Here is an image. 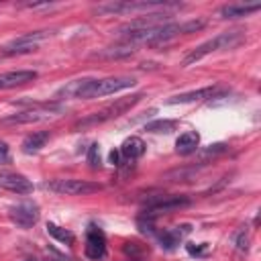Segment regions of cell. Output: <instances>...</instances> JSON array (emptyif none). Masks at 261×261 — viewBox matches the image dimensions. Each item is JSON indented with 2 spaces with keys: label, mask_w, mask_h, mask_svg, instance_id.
I'll list each match as a JSON object with an SVG mask.
<instances>
[{
  "label": "cell",
  "mask_w": 261,
  "mask_h": 261,
  "mask_svg": "<svg viewBox=\"0 0 261 261\" xmlns=\"http://www.w3.org/2000/svg\"><path fill=\"white\" fill-rule=\"evenodd\" d=\"M137 84V80L133 75H108V77H100V80H73L69 84H65L63 88L57 90V98L65 96V98H102V96H110L122 90H128Z\"/></svg>",
  "instance_id": "cell-1"
},
{
  "label": "cell",
  "mask_w": 261,
  "mask_h": 261,
  "mask_svg": "<svg viewBox=\"0 0 261 261\" xmlns=\"http://www.w3.org/2000/svg\"><path fill=\"white\" fill-rule=\"evenodd\" d=\"M206 24V20L202 18H194V20H188V22H163V24H157V27H151V29H141V31H130V33H124L120 35L124 41L130 43H147V45H157V43H165L177 35H184V33H194V31H200L202 27Z\"/></svg>",
  "instance_id": "cell-2"
},
{
  "label": "cell",
  "mask_w": 261,
  "mask_h": 261,
  "mask_svg": "<svg viewBox=\"0 0 261 261\" xmlns=\"http://www.w3.org/2000/svg\"><path fill=\"white\" fill-rule=\"evenodd\" d=\"M181 4L177 2H165V0H143V2H106V4H98L94 10L98 14L104 16H112V14H149V12H169L179 8Z\"/></svg>",
  "instance_id": "cell-3"
},
{
  "label": "cell",
  "mask_w": 261,
  "mask_h": 261,
  "mask_svg": "<svg viewBox=\"0 0 261 261\" xmlns=\"http://www.w3.org/2000/svg\"><path fill=\"white\" fill-rule=\"evenodd\" d=\"M243 39H245L243 31H226V33H220V35H216V37L204 41V43L198 45L196 49H192V51L181 59V65L188 67V65H192V63L204 59V57L210 55V53L224 51V49H232V47H237Z\"/></svg>",
  "instance_id": "cell-4"
},
{
  "label": "cell",
  "mask_w": 261,
  "mask_h": 261,
  "mask_svg": "<svg viewBox=\"0 0 261 261\" xmlns=\"http://www.w3.org/2000/svg\"><path fill=\"white\" fill-rule=\"evenodd\" d=\"M141 98H145V94H133V96L116 98L112 104L104 106L102 110L92 112L90 116L82 118L73 128H75V130H77V128H88V126H96V124H102V122H106V120H112V118H116V116H120V114L128 112L137 102H141Z\"/></svg>",
  "instance_id": "cell-5"
},
{
  "label": "cell",
  "mask_w": 261,
  "mask_h": 261,
  "mask_svg": "<svg viewBox=\"0 0 261 261\" xmlns=\"http://www.w3.org/2000/svg\"><path fill=\"white\" fill-rule=\"evenodd\" d=\"M65 110L63 104L59 102H49V104H35L29 110L10 114L6 118H2V124H29V122H41V120H49L53 116H59Z\"/></svg>",
  "instance_id": "cell-6"
},
{
  "label": "cell",
  "mask_w": 261,
  "mask_h": 261,
  "mask_svg": "<svg viewBox=\"0 0 261 261\" xmlns=\"http://www.w3.org/2000/svg\"><path fill=\"white\" fill-rule=\"evenodd\" d=\"M47 188L55 194L61 196H86V194H94L100 192L102 186L96 181H88V179H75V177H57V179H49Z\"/></svg>",
  "instance_id": "cell-7"
},
{
  "label": "cell",
  "mask_w": 261,
  "mask_h": 261,
  "mask_svg": "<svg viewBox=\"0 0 261 261\" xmlns=\"http://www.w3.org/2000/svg\"><path fill=\"white\" fill-rule=\"evenodd\" d=\"M53 35V31H35V33H24L16 39H12L8 45H4L0 49V57H10V55H22V53H31L37 49V45L43 39H49Z\"/></svg>",
  "instance_id": "cell-8"
},
{
  "label": "cell",
  "mask_w": 261,
  "mask_h": 261,
  "mask_svg": "<svg viewBox=\"0 0 261 261\" xmlns=\"http://www.w3.org/2000/svg\"><path fill=\"white\" fill-rule=\"evenodd\" d=\"M190 202L192 200L188 196H153V198L147 200V204L143 208V216L155 218L161 212H171V210H177V208H186V206H190Z\"/></svg>",
  "instance_id": "cell-9"
},
{
  "label": "cell",
  "mask_w": 261,
  "mask_h": 261,
  "mask_svg": "<svg viewBox=\"0 0 261 261\" xmlns=\"http://www.w3.org/2000/svg\"><path fill=\"white\" fill-rule=\"evenodd\" d=\"M10 220L20 226V228H31L33 224H37L39 220V206L33 204V202H22V204H16L10 208L8 212Z\"/></svg>",
  "instance_id": "cell-10"
},
{
  "label": "cell",
  "mask_w": 261,
  "mask_h": 261,
  "mask_svg": "<svg viewBox=\"0 0 261 261\" xmlns=\"http://www.w3.org/2000/svg\"><path fill=\"white\" fill-rule=\"evenodd\" d=\"M104 255H106V237L100 226L90 224L86 228V257L98 261Z\"/></svg>",
  "instance_id": "cell-11"
},
{
  "label": "cell",
  "mask_w": 261,
  "mask_h": 261,
  "mask_svg": "<svg viewBox=\"0 0 261 261\" xmlns=\"http://www.w3.org/2000/svg\"><path fill=\"white\" fill-rule=\"evenodd\" d=\"M0 188L14 192V194H31L33 181L16 171H0Z\"/></svg>",
  "instance_id": "cell-12"
},
{
  "label": "cell",
  "mask_w": 261,
  "mask_h": 261,
  "mask_svg": "<svg viewBox=\"0 0 261 261\" xmlns=\"http://www.w3.org/2000/svg\"><path fill=\"white\" fill-rule=\"evenodd\" d=\"M37 71L35 69H16V71H6L0 73V90H10L16 86H24L33 80H37Z\"/></svg>",
  "instance_id": "cell-13"
},
{
  "label": "cell",
  "mask_w": 261,
  "mask_h": 261,
  "mask_svg": "<svg viewBox=\"0 0 261 261\" xmlns=\"http://www.w3.org/2000/svg\"><path fill=\"white\" fill-rule=\"evenodd\" d=\"M216 92H218L216 86H206V88H200V90H192V92H184V94L169 96V98H167V104H188V102H198V100L216 96Z\"/></svg>",
  "instance_id": "cell-14"
},
{
  "label": "cell",
  "mask_w": 261,
  "mask_h": 261,
  "mask_svg": "<svg viewBox=\"0 0 261 261\" xmlns=\"http://www.w3.org/2000/svg\"><path fill=\"white\" fill-rule=\"evenodd\" d=\"M145 149H147V145H145V141L141 139V137H126L124 141H122V145H120V155L124 157V159H130V161H137L139 157H143L145 155Z\"/></svg>",
  "instance_id": "cell-15"
},
{
  "label": "cell",
  "mask_w": 261,
  "mask_h": 261,
  "mask_svg": "<svg viewBox=\"0 0 261 261\" xmlns=\"http://www.w3.org/2000/svg\"><path fill=\"white\" fill-rule=\"evenodd\" d=\"M200 147V135L196 130H186L175 139V151L179 155H192Z\"/></svg>",
  "instance_id": "cell-16"
},
{
  "label": "cell",
  "mask_w": 261,
  "mask_h": 261,
  "mask_svg": "<svg viewBox=\"0 0 261 261\" xmlns=\"http://www.w3.org/2000/svg\"><path fill=\"white\" fill-rule=\"evenodd\" d=\"M261 8V2H249V4H224L220 8L222 18H239V16H249Z\"/></svg>",
  "instance_id": "cell-17"
},
{
  "label": "cell",
  "mask_w": 261,
  "mask_h": 261,
  "mask_svg": "<svg viewBox=\"0 0 261 261\" xmlns=\"http://www.w3.org/2000/svg\"><path fill=\"white\" fill-rule=\"evenodd\" d=\"M190 224H184V226H175V228H167L163 232H159V241H161V247L165 249H175L179 245V241L190 232Z\"/></svg>",
  "instance_id": "cell-18"
},
{
  "label": "cell",
  "mask_w": 261,
  "mask_h": 261,
  "mask_svg": "<svg viewBox=\"0 0 261 261\" xmlns=\"http://www.w3.org/2000/svg\"><path fill=\"white\" fill-rule=\"evenodd\" d=\"M49 141V133L47 130H39V133H33V135H29L24 141H22V151L24 153H37V151H41L43 147H45V143Z\"/></svg>",
  "instance_id": "cell-19"
},
{
  "label": "cell",
  "mask_w": 261,
  "mask_h": 261,
  "mask_svg": "<svg viewBox=\"0 0 261 261\" xmlns=\"http://www.w3.org/2000/svg\"><path fill=\"white\" fill-rule=\"evenodd\" d=\"M175 126H177V120L157 118L153 122H147L145 124V130H149V133H171V130H175Z\"/></svg>",
  "instance_id": "cell-20"
},
{
  "label": "cell",
  "mask_w": 261,
  "mask_h": 261,
  "mask_svg": "<svg viewBox=\"0 0 261 261\" xmlns=\"http://www.w3.org/2000/svg\"><path fill=\"white\" fill-rule=\"evenodd\" d=\"M47 232H49L51 237H55L57 241H61L63 245H73V241H75V237H73L71 230H65V228H61V226H57V224H53V222L47 224Z\"/></svg>",
  "instance_id": "cell-21"
},
{
  "label": "cell",
  "mask_w": 261,
  "mask_h": 261,
  "mask_svg": "<svg viewBox=\"0 0 261 261\" xmlns=\"http://www.w3.org/2000/svg\"><path fill=\"white\" fill-rule=\"evenodd\" d=\"M133 53V47L130 45H122V47H106L98 53H94L96 57H108V59H114V57H124V55H130Z\"/></svg>",
  "instance_id": "cell-22"
},
{
  "label": "cell",
  "mask_w": 261,
  "mask_h": 261,
  "mask_svg": "<svg viewBox=\"0 0 261 261\" xmlns=\"http://www.w3.org/2000/svg\"><path fill=\"white\" fill-rule=\"evenodd\" d=\"M100 145L98 143H92L90 145V149H88V163H90V167H100V149H98Z\"/></svg>",
  "instance_id": "cell-23"
},
{
  "label": "cell",
  "mask_w": 261,
  "mask_h": 261,
  "mask_svg": "<svg viewBox=\"0 0 261 261\" xmlns=\"http://www.w3.org/2000/svg\"><path fill=\"white\" fill-rule=\"evenodd\" d=\"M247 247H249V237H247L245 230H239V234H237V249L239 251H247Z\"/></svg>",
  "instance_id": "cell-24"
},
{
  "label": "cell",
  "mask_w": 261,
  "mask_h": 261,
  "mask_svg": "<svg viewBox=\"0 0 261 261\" xmlns=\"http://www.w3.org/2000/svg\"><path fill=\"white\" fill-rule=\"evenodd\" d=\"M8 161V145L4 141H0V163Z\"/></svg>",
  "instance_id": "cell-25"
},
{
  "label": "cell",
  "mask_w": 261,
  "mask_h": 261,
  "mask_svg": "<svg viewBox=\"0 0 261 261\" xmlns=\"http://www.w3.org/2000/svg\"><path fill=\"white\" fill-rule=\"evenodd\" d=\"M188 251H190L192 255H202V253L206 251V245H202V247H192V245H188Z\"/></svg>",
  "instance_id": "cell-26"
},
{
  "label": "cell",
  "mask_w": 261,
  "mask_h": 261,
  "mask_svg": "<svg viewBox=\"0 0 261 261\" xmlns=\"http://www.w3.org/2000/svg\"><path fill=\"white\" fill-rule=\"evenodd\" d=\"M118 155H120L118 151H110V161H112L114 165H118Z\"/></svg>",
  "instance_id": "cell-27"
},
{
  "label": "cell",
  "mask_w": 261,
  "mask_h": 261,
  "mask_svg": "<svg viewBox=\"0 0 261 261\" xmlns=\"http://www.w3.org/2000/svg\"><path fill=\"white\" fill-rule=\"evenodd\" d=\"M47 261H55V259H47Z\"/></svg>",
  "instance_id": "cell-28"
}]
</instances>
